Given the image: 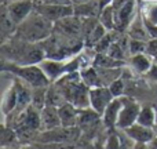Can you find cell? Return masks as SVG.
I'll return each instance as SVG.
<instances>
[{"instance_id": "cell-1", "label": "cell", "mask_w": 157, "mask_h": 149, "mask_svg": "<svg viewBox=\"0 0 157 149\" xmlns=\"http://www.w3.org/2000/svg\"><path fill=\"white\" fill-rule=\"evenodd\" d=\"M2 61L15 65H36L46 58L41 43H30L21 39L11 37L0 47Z\"/></svg>"}, {"instance_id": "cell-2", "label": "cell", "mask_w": 157, "mask_h": 149, "mask_svg": "<svg viewBox=\"0 0 157 149\" xmlns=\"http://www.w3.org/2000/svg\"><path fill=\"white\" fill-rule=\"evenodd\" d=\"M52 32H54V22H51L35 10L25 21L18 25L13 37L30 41V43H41L47 37H50Z\"/></svg>"}, {"instance_id": "cell-3", "label": "cell", "mask_w": 157, "mask_h": 149, "mask_svg": "<svg viewBox=\"0 0 157 149\" xmlns=\"http://www.w3.org/2000/svg\"><path fill=\"white\" fill-rule=\"evenodd\" d=\"M41 46L46 53V58L69 60L83 51L86 44L81 39H72L58 32H52L50 37L41 41Z\"/></svg>"}, {"instance_id": "cell-4", "label": "cell", "mask_w": 157, "mask_h": 149, "mask_svg": "<svg viewBox=\"0 0 157 149\" xmlns=\"http://www.w3.org/2000/svg\"><path fill=\"white\" fill-rule=\"evenodd\" d=\"M2 72H7V73L13 75L14 77L21 79L22 81L29 84L32 88L50 86L51 83L39 64L36 65H15V64L2 61Z\"/></svg>"}, {"instance_id": "cell-5", "label": "cell", "mask_w": 157, "mask_h": 149, "mask_svg": "<svg viewBox=\"0 0 157 149\" xmlns=\"http://www.w3.org/2000/svg\"><path fill=\"white\" fill-rule=\"evenodd\" d=\"M81 138V130L77 127L59 126L52 130L40 131L36 137V144H77Z\"/></svg>"}, {"instance_id": "cell-6", "label": "cell", "mask_w": 157, "mask_h": 149, "mask_svg": "<svg viewBox=\"0 0 157 149\" xmlns=\"http://www.w3.org/2000/svg\"><path fill=\"white\" fill-rule=\"evenodd\" d=\"M112 7L116 19V30L125 33L139 11V0H113Z\"/></svg>"}, {"instance_id": "cell-7", "label": "cell", "mask_w": 157, "mask_h": 149, "mask_svg": "<svg viewBox=\"0 0 157 149\" xmlns=\"http://www.w3.org/2000/svg\"><path fill=\"white\" fill-rule=\"evenodd\" d=\"M141 106L134 98L128 97V95H123V108L120 111V116L117 120V128L119 130H125L134 123H136L139 116V111Z\"/></svg>"}, {"instance_id": "cell-8", "label": "cell", "mask_w": 157, "mask_h": 149, "mask_svg": "<svg viewBox=\"0 0 157 149\" xmlns=\"http://www.w3.org/2000/svg\"><path fill=\"white\" fill-rule=\"evenodd\" d=\"M54 32L65 35L72 39H83V18L77 15H69L54 24Z\"/></svg>"}, {"instance_id": "cell-9", "label": "cell", "mask_w": 157, "mask_h": 149, "mask_svg": "<svg viewBox=\"0 0 157 149\" xmlns=\"http://www.w3.org/2000/svg\"><path fill=\"white\" fill-rule=\"evenodd\" d=\"M35 10L37 13H40L43 17H46L47 19H50L51 22H58L61 19L66 18L69 15L75 14L73 6H61V4H47V3L36 2Z\"/></svg>"}, {"instance_id": "cell-10", "label": "cell", "mask_w": 157, "mask_h": 149, "mask_svg": "<svg viewBox=\"0 0 157 149\" xmlns=\"http://www.w3.org/2000/svg\"><path fill=\"white\" fill-rule=\"evenodd\" d=\"M4 4L13 21L19 25L35 11L36 0H11V2H6Z\"/></svg>"}, {"instance_id": "cell-11", "label": "cell", "mask_w": 157, "mask_h": 149, "mask_svg": "<svg viewBox=\"0 0 157 149\" xmlns=\"http://www.w3.org/2000/svg\"><path fill=\"white\" fill-rule=\"evenodd\" d=\"M113 94L110 92L108 86H101L90 88V105L95 112L102 116L108 105L113 101Z\"/></svg>"}, {"instance_id": "cell-12", "label": "cell", "mask_w": 157, "mask_h": 149, "mask_svg": "<svg viewBox=\"0 0 157 149\" xmlns=\"http://www.w3.org/2000/svg\"><path fill=\"white\" fill-rule=\"evenodd\" d=\"M40 68L48 77L51 83L57 81L63 75L68 73V60H52V58H44L40 64Z\"/></svg>"}, {"instance_id": "cell-13", "label": "cell", "mask_w": 157, "mask_h": 149, "mask_svg": "<svg viewBox=\"0 0 157 149\" xmlns=\"http://www.w3.org/2000/svg\"><path fill=\"white\" fill-rule=\"evenodd\" d=\"M124 131V134L128 137L130 139H132L134 142H144V144H149L152 139L156 138V131L152 127H146L142 126L139 123H134L132 126H130L128 128Z\"/></svg>"}, {"instance_id": "cell-14", "label": "cell", "mask_w": 157, "mask_h": 149, "mask_svg": "<svg viewBox=\"0 0 157 149\" xmlns=\"http://www.w3.org/2000/svg\"><path fill=\"white\" fill-rule=\"evenodd\" d=\"M123 108V97L113 98L108 108L105 109L102 115V122L106 130H112V128H117V120L120 116V111Z\"/></svg>"}, {"instance_id": "cell-15", "label": "cell", "mask_w": 157, "mask_h": 149, "mask_svg": "<svg viewBox=\"0 0 157 149\" xmlns=\"http://www.w3.org/2000/svg\"><path fill=\"white\" fill-rule=\"evenodd\" d=\"M17 28H18V25L10 17L6 4L2 3V8H0V40H2V43H6L15 35Z\"/></svg>"}, {"instance_id": "cell-16", "label": "cell", "mask_w": 157, "mask_h": 149, "mask_svg": "<svg viewBox=\"0 0 157 149\" xmlns=\"http://www.w3.org/2000/svg\"><path fill=\"white\" fill-rule=\"evenodd\" d=\"M40 119H41L40 131L52 130V128H57V127H59V126H62L59 111H58L57 106L46 105L40 112Z\"/></svg>"}, {"instance_id": "cell-17", "label": "cell", "mask_w": 157, "mask_h": 149, "mask_svg": "<svg viewBox=\"0 0 157 149\" xmlns=\"http://www.w3.org/2000/svg\"><path fill=\"white\" fill-rule=\"evenodd\" d=\"M127 33L131 39H138V40H150V36L147 33V29H146V25H145V21H144V15L141 13V8H139L138 14L136 17L134 18V21L131 22V25L128 26L127 29Z\"/></svg>"}, {"instance_id": "cell-18", "label": "cell", "mask_w": 157, "mask_h": 149, "mask_svg": "<svg viewBox=\"0 0 157 149\" xmlns=\"http://www.w3.org/2000/svg\"><path fill=\"white\" fill-rule=\"evenodd\" d=\"M75 15L81 18H99V14L102 11L99 0H88V2L80 3L73 6Z\"/></svg>"}, {"instance_id": "cell-19", "label": "cell", "mask_w": 157, "mask_h": 149, "mask_svg": "<svg viewBox=\"0 0 157 149\" xmlns=\"http://www.w3.org/2000/svg\"><path fill=\"white\" fill-rule=\"evenodd\" d=\"M17 106H18V91H17L15 83L13 81V84L6 90L4 95H3V100H2L3 116L4 117L10 116V115L17 109Z\"/></svg>"}, {"instance_id": "cell-20", "label": "cell", "mask_w": 157, "mask_h": 149, "mask_svg": "<svg viewBox=\"0 0 157 149\" xmlns=\"http://www.w3.org/2000/svg\"><path fill=\"white\" fill-rule=\"evenodd\" d=\"M153 62H155L153 58L150 57L147 53L135 54L128 58V64H130L131 69H132L135 73H139V75H146L147 71L150 69V66L153 65Z\"/></svg>"}, {"instance_id": "cell-21", "label": "cell", "mask_w": 157, "mask_h": 149, "mask_svg": "<svg viewBox=\"0 0 157 149\" xmlns=\"http://www.w3.org/2000/svg\"><path fill=\"white\" fill-rule=\"evenodd\" d=\"M58 111H59L61 123L63 127H76L78 122V108L68 101L62 106H59Z\"/></svg>"}, {"instance_id": "cell-22", "label": "cell", "mask_w": 157, "mask_h": 149, "mask_svg": "<svg viewBox=\"0 0 157 149\" xmlns=\"http://www.w3.org/2000/svg\"><path fill=\"white\" fill-rule=\"evenodd\" d=\"M92 65L95 68H101V69H113V68H123V66H125L127 61L116 60V58L110 57L109 54H105V53H95Z\"/></svg>"}, {"instance_id": "cell-23", "label": "cell", "mask_w": 157, "mask_h": 149, "mask_svg": "<svg viewBox=\"0 0 157 149\" xmlns=\"http://www.w3.org/2000/svg\"><path fill=\"white\" fill-rule=\"evenodd\" d=\"M0 131H2V141H0L2 148H15L21 145L18 133H17V130L14 127H11L7 123L3 122Z\"/></svg>"}, {"instance_id": "cell-24", "label": "cell", "mask_w": 157, "mask_h": 149, "mask_svg": "<svg viewBox=\"0 0 157 149\" xmlns=\"http://www.w3.org/2000/svg\"><path fill=\"white\" fill-rule=\"evenodd\" d=\"M80 76H81V80H83V83L86 84V86H88L90 88L103 86L99 72H98V69L95 68L94 65H90V66H86V68H83L80 71Z\"/></svg>"}, {"instance_id": "cell-25", "label": "cell", "mask_w": 157, "mask_h": 149, "mask_svg": "<svg viewBox=\"0 0 157 149\" xmlns=\"http://www.w3.org/2000/svg\"><path fill=\"white\" fill-rule=\"evenodd\" d=\"M65 102H68V100L62 92V90L57 86V83H50L48 90H47V105L59 108Z\"/></svg>"}, {"instance_id": "cell-26", "label": "cell", "mask_w": 157, "mask_h": 149, "mask_svg": "<svg viewBox=\"0 0 157 149\" xmlns=\"http://www.w3.org/2000/svg\"><path fill=\"white\" fill-rule=\"evenodd\" d=\"M136 123L146 127H155L156 123V106L155 105H142Z\"/></svg>"}, {"instance_id": "cell-27", "label": "cell", "mask_w": 157, "mask_h": 149, "mask_svg": "<svg viewBox=\"0 0 157 149\" xmlns=\"http://www.w3.org/2000/svg\"><path fill=\"white\" fill-rule=\"evenodd\" d=\"M109 30L106 29L105 26H103L101 22H98L97 26L92 29V32L88 35V37L84 40V44H86V47H88V49H94L95 46H97L98 43H99L101 40H102V37L108 33Z\"/></svg>"}, {"instance_id": "cell-28", "label": "cell", "mask_w": 157, "mask_h": 149, "mask_svg": "<svg viewBox=\"0 0 157 149\" xmlns=\"http://www.w3.org/2000/svg\"><path fill=\"white\" fill-rule=\"evenodd\" d=\"M139 8H141V13L146 21L157 25V0H155V2L139 3Z\"/></svg>"}, {"instance_id": "cell-29", "label": "cell", "mask_w": 157, "mask_h": 149, "mask_svg": "<svg viewBox=\"0 0 157 149\" xmlns=\"http://www.w3.org/2000/svg\"><path fill=\"white\" fill-rule=\"evenodd\" d=\"M47 90H48V86L35 87L32 90V105L39 111H41L47 105Z\"/></svg>"}, {"instance_id": "cell-30", "label": "cell", "mask_w": 157, "mask_h": 149, "mask_svg": "<svg viewBox=\"0 0 157 149\" xmlns=\"http://www.w3.org/2000/svg\"><path fill=\"white\" fill-rule=\"evenodd\" d=\"M98 19H99V22L108 30H116V19H114V11H113L112 4H109V6H106L105 8H102Z\"/></svg>"}, {"instance_id": "cell-31", "label": "cell", "mask_w": 157, "mask_h": 149, "mask_svg": "<svg viewBox=\"0 0 157 149\" xmlns=\"http://www.w3.org/2000/svg\"><path fill=\"white\" fill-rule=\"evenodd\" d=\"M98 72L101 75V79H102L103 86H109L112 81H114L116 79L121 77V68H113V69H101L97 68Z\"/></svg>"}, {"instance_id": "cell-32", "label": "cell", "mask_w": 157, "mask_h": 149, "mask_svg": "<svg viewBox=\"0 0 157 149\" xmlns=\"http://www.w3.org/2000/svg\"><path fill=\"white\" fill-rule=\"evenodd\" d=\"M108 87H109V90H110V92L113 94L114 98L123 97V95H124V91H125V81L123 77H119L114 81H112Z\"/></svg>"}, {"instance_id": "cell-33", "label": "cell", "mask_w": 157, "mask_h": 149, "mask_svg": "<svg viewBox=\"0 0 157 149\" xmlns=\"http://www.w3.org/2000/svg\"><path fill=\"white\" fill-rule=\"evenodd\" d=\"M149 41V40H147ZM146 40H138V39H131L130 37V57L135 54H141V53H146L147 47Z\"/></svg>"}, {"instance_id": "cell-34", "label": "cell", "mask_w": 157, "mask_h": 149, "mask_svg": "<svg viewBox=\"0 0 157 149\" xmlns=\"http://www.w3.org/2000/svg\"><path fill=\"white\" fill-rule=\"evenodd\" d=\"M121 131V130H120ZM123 135H121V148L120 149H134V141L132 139H130L127 135L124 134V131H121Z\"/></svg>"}, {"instance_id": "cell-35", "label": "cell", "mask_w": 157, "mask_h": 149, "mask_svg": "<svg viewBox=\"0 0 157 149\" xmlns=\"http://www.w3.org/2000/svg\"><path fill=\"white\" fill-rule=\"evenodd\" d=\"M149 80L155 81V83H157V62H153V65L150 66V69L147 71V73L145 75Z\"/></svg>"}, {"instance_id": "cell-36", "label": "cell", "mask_w": 157, "mask_h": 149, "mask_svg": "<svg viewBox=\"0 0 157 149\" xmlns=\"http://www.w3.org/2000/svg\"><path fill=\"white\" fill-rule=\"evenodd\" d=\"M36 2L47 3V4H61V6H71L72 4L71 0H36Z\"/></svg>"}, {"instance_id": "cell-37", "label": "cell", "mask_w": 157, "mask_h": 149, "mask_svg": "<svg viewBox=\"0 0 157 149\" xmlns=\"http://www.w3.org/2000/svg\"><path fill=\"white\" fill-rule=\"evenodd\" d=\"M76 149H95L94 147V141H83L78 145H76Z\"/></svg>"}, {"instance_id": "cell-38", "label": "cell", "mask_w": 157, "mask_h": 149, "mask_svg": "<svg viewBox=\"0 0 157 149\" xmlns=\"http://www.w3.org/2000/svg\"><path fill=\"white\" fill-rule=\"evenodd\" d=\"M103 139H105V135H99L97 139H94L95 149H105V147H103Z\"/></svg>"}, {"instance_id": "cell-39", "label": "cell", "mask_w": 157, "mask_h": 149, "mask_svg": "<svg viewBox=\"0 0 157 149\" xmlns=\"http://www.w3.org/2000/svg\"><path fill=\"white\" fill-rule=\"evenodd\" d=\"M134 149H149V147L144 142H134Z\"/></svg>"}, {"instance_id": "cell-40", "label": "cell", "mask_w": 157, "mask_h": 149, "mask_svg": "<svg viewBox=\"0 0 157 149\" xmlns=\"http://www.w3.org/2000/svg\"><path fill=\"white\" fill-rule=\"evenodd\" d=\"M147 147H149V149H157V135L155 139H152V141L147 144Z\"/></svg>"}, {"instance_id": "cell-41", "label": "cell", "mask_w": 157, "mask_h": 149, "mask_svg": "<svg viewBox=\"0 0 157 149\" xmlns=\"http://www.w3.org/2000/svg\"><path fill=\"white\" fill-rule=\"evenodd\" d=\"M112 2H113V0H99V3H101V7H102V8H105L106 6L112 4Z\"/></svg>"}, {"instance_id": "cell-42", "label": "cell", "mask_w": 157, "mask_h": 149, "mask_svg": "<svg viewBox=\"0 0 157 149\" xmlns=\"http://www.w3.org/2000/svg\"><path fill=\"white\" fill-rule=\"evenodd\" d=\"M72 4L76 6V4H80V3H84V2H88V0H71Z\"/></svg>"}, {"instance_id": "cell-43", "label": "cell", "mask_w": 157, "mask_h": 149, "mask_svg": "<svg viewBox=\"0 0 157 149\" xmlns=\"http://www.w3.org/2000/svg\"><path fill=\"white\" fill-rule=\"evenodd\" d=\"M156 106V123H155V131H156V135H157V105H155Z\"/></svg>"}, {"instance_id": "cell-44", "label": "cell", "mask_w": 157, "mask_h": 149, "mask_svg": "<svg viewBox=\"0 0 157 149\" xmlns=\"http://www.w3.org/2000/svg\"><path fill=\"white\" fill-rule=\"evenodd\" d=\"M18 147H15V148H2V149H17Z\"/></svg>"}, {"instance_id": "cell-45", "label": "cell", "mask_w": 157, "mask_h": 149, "mask_svg": "<svg viewBox=\"0 0 157 149\" xmlns=\"http://www.w3.org/2000/svg\"><path fill=\"white\" fill-rule=\"evenodd\" d=\"M35 148H36V147H35ZM36 149H37V148H36Z\"/></svg>"}]
</instances>
